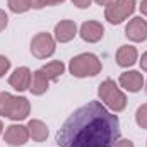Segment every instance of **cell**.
Segmentation results:
<instances>
[{"label": "cell", "instance_id": "obj_9", "mask_svg": "<svg viewBox=\"0 0 147 147\" xmlns=\"http://www.w3.org/2000/svg\"><path fill=\"white\" fill-rule=\"evenodd\" d=\"M31 70L28 67H21V69H16L14 74L10 75L9 79V84L16 89V91H26L29 89V84H31Z\"/></svg>", "mask_w": 147, "mask_h": 147}, {"label": "cell", "instance_id": "obj_14", "mask_svg": "<svg viewBox=\"0 0 147 147\" xmlns=\"http://www.w3.org/2000/svg\"><path fill=\"white\" fill-rule=\"evenodd\" d=\"M137 62V50L134 46H121L116 51V63L120 67H132Z\"/></svg>", "mask_w": 147, "mask_h": 147}, {"label": "cell", "instance_id": "obj_19", "mask_svg": "<svg viewBox=\"0 0 147 147\" xmlns=\"http://www.w3.org/2000/svg\"><path fill=\"white\" fill-rule=\"evenodd\" d=\"M135 120H137V125H139V127L147 128V105H142V106L137 110Z\"/></svg>", "mask_w": 147, "mask_h": 147}, {"label": "cell", "instance_id": "obj_24", "mask_svg": "<svg viewBox=\"0 0 147 147\" xmlns=\"http://www.w3.org/2000/svg\"><path fill=\"white\" fill-rule=\"evenodd\" d=\"M29 2V5L33 7V9H41V7H45V2L43 0H28Z\"/></svg>", "mask_w": 147, "mask_h": 147}, {"label": "cell", "instance_id": "obj_15", "mask_svg": "<svg viewBox=\"0 0 147 147\" xmlns=\"http://www.w3.org/2000/svg\"><path fill=\"white\" fill-rule=\"evenodd\" d=\"M28 130H29V137H33V140L43 142L48 137V128L41 120H31L28 123Z\"/></svg>", "mask_w": 147, "mask_h": 147}, {"label": "cell", "instance_id": "obj_26", "mask_svg": "<svg viewBox=\"0 0 147 147\" xmlns=\"http://www.w3.org/2000/svg\"><path fill=\"white\" fill-rule=\"evenodd\" d=\"M43 2H45V5H58V3H62L65 0H43Z\"/></svg>", "mask_w": 147, "mask_h": 147}, {"label": "cell", "instance_id": "obj_1", "mask_svg": "<svg viewBox=\"0 0 147 147\" xmlns=\"http://www.w3.org/2000/svg\"><path fill=\"white\" fill-rule=\"evenodd\" d=\"M118 139L120 120L99 101L77 108L57 132L60 147H113Z\"/></svg>", "mask_w": 147, "mask_h": 147}, {"label": "cell", "instance_id": "obj_21", "mask_svg": "<svg viewBox=\"0 0 147 147\" xmlns=\"http://www.w3.org/2000/svg\"><path fill=\"white\" fill-rule=\"evenodd\" d=\"M72 2H74V5H77L79 9H87L92 0H72Z\"/></svg>", "mask_w": 147, "mask_h": 147}, {"label": "cell", "instance_id": "obj_3", "mask_svg": "<svg viewBox=\"0 0 147 147\" xmlns=\"http://www.w3.org/2000/svg\"><path fill=\"white\" fill-rule=\"evenodd\" d=\"M99 98H101V101H103L110 110L115 111V113L123 111L125 106H127V98H125V94L116 87V84H115L111 79H106V80L99 86Z\"/></svg>", "mask_w": 147, "mask_h": 147}, {"label": "cell", "instance_id": "obj_13", "mask_svg": "<svg viewBox=\"0 0 147 147\" xmlns=\"http://www.w3.org/2000/svg\"><path fill=\"white\" fill-rule=\"evenodd\" d=\"M48 86H50V79L41 72V69L36 70L31 77V84H29V91L34 94V96H41L48 91Z\"/></svg>", "mask_w": 147, "mask_h": 147}, {"label": "cell", "instance_id": "obj_29", "mask_svg": "<svg viewBox=\"0 0 147 147\" xmlns=\"http://www.w3.org/2000/svg\"><path fill=\"white\" fill-rule=\"evenodd\" d=\"M2 130H3V125H2V121H0V134H2Z\"/></svg>", "mask_w": 147, "mask_h": 147}, {"label": "cell", "instance_id": "obj_23", "mask_svg": "<svg viewBox=\"0 0 147 147\" xmlns=\"http://www.w3.org/2000/svg\"><path fill=\"white\" fill-rule=\"evenodd\" d=\"M7 14L3 12V10H0V31H3L5 29V26H7Z\"/></svg>", "mask_w": 147, "mask_h": 147}, {"label": "cell", "instance_id": "obj_25", "mask_svg": "<svg viewBox=\"0 0 147 147\" xmlns=\"http://www.w3.org/2000/svg\"><path fill=\"white\" fill-rule=\"evenodd\" d=\"M140 67H142V69L147 72V51L142 55V58H140Z\"/></svg>", "mask_w": 147, "mask_h": 147}, {"label": "cell", "instance_id": "obj_7", "mask_svg": "<svg viewBox=\"0 0 147 147\" xmlns=\"http://www.w3.org/2000/svg\"><path fill=\"white\" fill-rule=\"evenodd\" d=\"M3 139L9 146H24L29 139V130L28 127H22V125H10L5 130Z\"/></svg>", "mask_w": 147, "mask_h": 147}, {"label": "cell", "instance_id": "obj_20", "mask_svg": "<svg viewBox=\"0 0 147 147\" xmlns=\"http://www.w3.org/2000/svg\"><path fill=\"white\" fill-rule=\"evenodd\" d=\"M9 69H10V60H9L7 57H2V55H0V77L7 72Z\"/></svg>", "mask_w": 147, "mask_h": 147}, {"label": "cell", "instance_id": "obj_6", "mask_svg": "<svg viewBox=\"0 0 147 147\" xmlns=\"http://www.w3.org/2000/svg\"><path fill=\"white\" fill-rule=\"evenodd\" d=\"M125 34L128 39L132 41H146L147 39V21H144L142 17H134L127 28H125Z\"/></svg>", "mask_w": 147, "mask_h": 147}, {"label": "cell", "instance_id": "obj_30", "mask_svg": "<svg viewBox=\"0 0 147 147\" xmlns=\"http://www.w3.org/2000/svg\"><path fill=\"white\" fill-rule=\"evenodd\" d=\"M146 89H147V87H146Z\"/></svg>", "mask_w": 147, "mask_h": 147}, {"label": "cell", "instance_id": "obj_10", "mask_svg": "<svg viewBox=\"0 0 147 147\" xmlns=\"http://www.w3.org/2000/svg\"><path fill=\"white\" fill-rule=\"evenodd\" d=\"M120 86L125 87L127 91L130 92H137L142 89L144 86V77L142 74L137 72V70H130V72H125L120 75Z\"/></svg>", "mask_w": 147, "mask_h": 147}, {"label": "cell", "instance_id": "obj_8", "mask_svg": "<svg viewBox=\"0 0 147 147\" xmlns=\"http://www.w3.org/2000/svg\"><path fill=\"white\" fill-rule=\"evenodd\" d=\"M105 34V28L101 26V22L96 21H87L80 26V38L87 43H96L99 41Z\"/></svg>", "mask_w": 147, "mask_h": 147}, {"label": "cell", "instance_id": "obj_11", "mask_svg": "<svg viewBox=\"0 0 147 147\" xmlns=\"http://www.w3.org/2000/svg\"><path fill=\"white\" fill-rule=\"evenodd\" d=\"M77 34V26L74 21H60L55 26V38L60 43H67L74 39V36Z\"/></svg>", "mask_w": 147, "mask_h": 147}, {"label": "cell", "instance_id": "obj_27", "mask_svg": "<svg viewBox=\"0 0 147 147\" xmlns=\"http://www.w3.org/2000/svg\"><path fill=\"white\" fill-rule=\"evenodd\" d=\"M140 10H142L144 16H147V0H142V3H140Z\"/></svg>", "mask_w": 147, "mask_h": 147}, {"label": "cell", "instance_id": "obj_16", "mask_svg": "<svg viewBox=\"0 0 147 147\" xmlns=\"http://www.w3.org/2000/svg\"><path fill=\"white\" fill-rule=\"evenodd\" d=\"M65 70V65L62 63V62H58V60H55V62H50V63H46L45 67H41V72L45 74L50 80H57L62 74Z\"/></svg>", "mask_w": 147, "mask_h": 147}, {"label": "cell", "instance_id": "obj_4", "mask_svg": "<svg viewBox=\"0 0 147 147\" xmlns=\"http://www.w3.org/2000/svg\"><path fill=\"white\" fill-rule=\"evenodd\" d=\"M134 10H135V0H115L106 7L105 17L111 24H120L128 16H132Z\"/></svg>", "mask_w": 147, "mask_h": 147}, {"label": "cell", "instance_id": "obj_2", "mask_svg": "<svg viewBox=\"0 0 147 147\" xmlns=\"http://www.w3.org/2000/svg\"><path fill=\"white\" fill-rule=\"evenodd\" d=\"M70 74L75 77H92L101 72V62L92 53H82L70 60Z\"/></svg>", "mask_w": 147, "mask_h": 147}, {"label": "cell", "instance_id": "obj_5", "mask_svg": "<svg viewBox=\"0 0 147 147\" xmlns=\"http://www.w3.org/2000/svg\"><path fill=\"white\" fill-rule=\"evenodd\" d=\"M31 51L36 58H48L55 53V39L48 33H38L31 41Z\"/></svg>", "mask_w": 147, "mask_h": 147}, {"label": "cell", "instance_id": "obj_18", "mask_svg": "<svg viewBox=\"0 0 147 147\" xmlns=\"http://www.w3.org/2000/svg\"><path fill=\"white\" fill-rule=\"evenodd\" d=\"M9 9L16 14H22V12L29 10L31 5H29L28 0H9Z\"/></svg>", "mask_w": 147, "mask_h": 147}, {"label": "cell", "instance_id": "obj_28", "mask_svg": "<svg viewBox=\"0 0 147 147\" xmlns=\"http://www.w3.org/2000/svg\"><path fill=\"white\" fill-rule=\"evenodd\" d=\"M111 2H113V0H96V3H99V5H106V7L110 5Z\"/></svg>", "mask_w": 147, "mask_h": 147}, {"label": "cell", "instance_id": "obj_22", "mask_svg": "<svg viewBox=\"0 0 147 147\" xmlns=\"http://www.w3.org/2000/svg\"><path fill=\"white\" fill-rule=\"evenodd\" d=\"M113 147H134V142L128 139H123V140H116V144Z\"/></svg>", "mask_w": 147, "mask_h": 147}, {"label": "cell", "instance_id": "obj_17", "mask_svg": "<svg viewBox=\"0 0 147 147\" xmlns=\"http://www.w3.org/2000/svg\"><path fill=\"white\" fill-rule=\"evenodd\" d=\"M12 103H14V96H12V94H9V92H0V115L9 116V111L12 108Z\"/></svg>", "mask_w": 147, "mask_h": 147}, {"label": "cell", "instance_id": "obj_12", "mask_svg": "<svg viewBox=\"0 0 147 147\" xmlns=\"http://www.w3.org/2000/svg\"><path fill=\"white\" fill-rule=\"evenodd\" d=\"M29 110H31V106L26 98H14L12 108L9 111V118L10 120H24L29 115Z\"/></svg>", "mask_w": 147, "mask_h": 147}]
</instances>
